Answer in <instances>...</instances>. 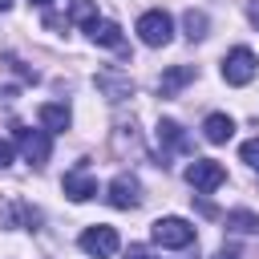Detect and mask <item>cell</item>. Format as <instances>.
<instances>
[{"label":"cell","instance_id":"12","mask_svg":"<svg viewBox=\"0 0 259 259\" xmlns=\"http://www.w3.org/2000/svg\"><path fill=\"white\" fill-rule=\"evenodd\" d=\"M36 117H40V125H45L49 134H61V130H69V121H73L69 105H61V101H45V105L36 109Z\"/></svg>","mask_w":259,"mask_h":259},{"label":"cell","instance_id":"18","mask_svg":"<svg viewBox=\"0 0 259 259\" xmlns=\"http://www.w3.org/2000/svg\"><path fill=\"white\" fill-rule=\"evenodd\" d=\"M69 20H77V24H93L97 20V4L93 0H73V8H69Z\"/></svg>","mask_w":259,"mask_h":259},{"label":"cell","instance_id":"9","mask_svg":"<svg viewBox=\"0 0 259 259\" xmlns=\"http://www.w3.org/2000/svg\"><path fill=\"white\" fill-rule=\"evenodd\" d=\"M154 134H158L162 158H166V154H186V150H190V138H186V130H182V125H178L174 117H162Z\"/></svg>","mask_w":259,"mask_h":259},{"label":"cell","instance_id":"20","mask_svg":"<svg viewBox=\"0 0 259 259\" xmlns=\"http://www.w3.org/2000/svg\"><path fill=\"white\" fill-rule=\"evenodd\" d=\"M239 158H243L247 166H255V170H259V138H251V142H243V146H239Z\"/></svg>","mask_w":259,"mask_h":259},{"label":"cell","instance_id":"5","mask_svg":"<svg viewBox=\"0 0 259 259\" xmlns=\"http://www.w3.org/2000/svg\"><path fill=\"white\" fill-rule=\"evenodd\" d=\"M186 182H190L198 194H210V190H219V186L227 182V166L214 162V158H194V162L186 166Z\"/></svg>","mask_w":259,"mask_h":259},{"label":"cell","instance_id":"19","mask_svg":"<svg viewBox=\"0 0 259 259\" xmlns=\"http://www.w3.org/2000/svg\"><path fill=\"white\" fill-rule=\"evenodd\" d=\"M0 61H4V65H8V69H12V73H20V77H24V81H28V85H36V69H28V65H24V61H20V57H16V53H4V57H0Z\"/></svg>","mask_w":259,"mask_h":259},{"label":"cell","instance_id":"14","mask_svg":"<svg viewBox=\"0 0 259 259\" xmlns=\"http://www.w3.org/2000/svg\"><path fill=\"white\" fill-rule=\"evenodd\" d=\"M231 134H235V121H231L227 113H210V117L202 121V138H206L210 146H223V142H231Z\"/></svg>","mask_w":259,"mask_h":259},{"label":"cell","instance_id":"24","mask_svg":"<svg viewBox=\"0 0 259 259\" xmlns=\"http://www.w3.org/2000/svg\"><path fill=\"white\" fill-rule=\"evenodd\" d=\"M247 16H251V20L259 24V0H251V8H247Z\"/></svg>","mask_w":259,"mask_h":259},{"label":"cell","instance_id":"7","mask_svg":"<svg viewBox=\"0 0 259 259\" xmlns=\"http://www.w3.org/2000/svg\"><path fill=\"white\" fill-rule=\"evenodd\" d=\"M105 198H109V206H117V210H134V206H142V182H138L134 174H117V178L109 182Z\"/></svg>","mask_w":259,"mask_h":259},{"label":"cell","instance_id":"26","mask_svg":"<svg viewBox=\"0 0 259 259\" xmlns=\"http://www.w3.org/2000/svg\"><path fill=\"white\" fill-rule=\"evenodd\" d=\"M32 4H36V8H49V4H53V0H32Z\"/></svg>","mask_w":259,"mask_h":259},{"label":"cell","instance_id":"8","mask_svg":"<svg viewBox=\"0 0 259 259\" xmlns=\"http://www.w3.org/2000/svg\"><path fill=\"white\" fill-rule=\"evenodd\" d=\"M93 85H97L109 101H130V97H134V81H130V73H121V69H97Z\"/></svg>","mask_w":259,"mask_h":259},{"label":"cell","instance_id":"23","mask_svg":"<svg viewBox=\"0 0 259 259\" xmlns=\"http://www.w3.org/2000/svg\"><path fill=\"white\" fill-rule=\"evenodd\" d=\"M210 259H239V255H235V251H231V247H223V251H214V255H210Z\"/></svg>","mask_w":259,"mask_h":259},{"label":"cell","instance_id":"15","mask_svg":"<svg viewBox=\"0 0 259 259\" xmlns=\"http://www.w3.org/2000/svg\"><path fill=\"white\" fill-rule=\"evenodd\" d=\"M4 223H24V231H36V227H40V210L28 206L24 198H12L8 210H4Z\"/></svg>","mask_w":259,"mask_h":259},{"label":"cell","instance_id":"16","mask_svg":"<svg viewBox=\"0 0 259 259\" xmlns=\"http://www.w3.org/2000/svg\"><path fill=\"white\" fill-rule=\"evenodd\" d=\"M223 223H227V231H235V235H255V231H259V214H255V210H231Z\"/></svg>","mask_w":259,"mask_h":259},{"label":"cell","instance_id":"10","mask_svg":"<svg viewBox=\"0 0 259 259\" xmlns=\"http://www.w3.org/2000/svg\"><path fill=\"white\" fill-rule=\"evenodd\" d=\"M61 186H65V194H69L73 202H89V198L97 194V178H93V174H89L85 166H77V170H69Z\"/></svg>","mask_w":259,"mask_h":259},{"label":"cell","instance_id":"1","mask_svg":"<svg viewBox=\"0 0 259 259\" xmlns=\"http://www.w3.org/2000/svg\"><path fill=\"white\" fill-rule=\"evenodd\" d=\"M150 239L158 243V247H170V251H186L198 235H194V227L186 223V219H178V214H166V219H158L154 227H150Z\"/></svg>","mask_w":259,"mask_h":259},{"label":"cell","instance_id":"13","mask_svg":"<svg viewBox=\"0 0 259 259\" xmlns=\"http://www.w3.org/2000/svg\"><path fill=\"white\" fill-rule=\"evenodd\" d=\"M194 81V65H174V69H166L162 77H158V93L162 97H174L182 85H190Z\"/></svg>","mask_w":259,"mask_h":259},{"label":"cell","instance_id":"3","mask_svg":"<svg viewBox=\"0 0 259 259\" xmlns=\"http://www.w3.org/2000/svg\"><path fill=\"white\" fill-rule=\"evenodd\" d=\"M255 73H259V61L247 45H235L223 57V81L227 85H247V81H255Z\"/></svg>","mask_w":259,"mask_h":259},{"label":"cell","instance_id":"22","mask_svg":"<svg viewBox=\"0 0 259 259\" xmlns=\"http://www.w3.org/2000/svg\"><path fill=\"white\" fill-rule=\"evenodd\" d=\"M125 259H154V255H150L146 247H130V251H125Z\"/></svg>","mask_w":259,"mask_h":259},{"label":"cell","instance_id":"17","mask_svg":"<svg viewBox=\"0 0 259 259\" xmlns=\"http://www.w3.org/2000/svg\"><path fill=\"white\" fill-rule=\"evenodd\" d=\"M182 28H186V40H202V36H206V12H198V8H186V16H182Z\"/></svg>","mask_w":259,"mask_h":259},{"label":"cell","instance_id":"11","mask_svg":"<svg viewBox=\"0 0 259 259\" xmlns=\"http://www.w3.org/2000/svg\"><path fill=\"white\" fill-rule=\"evenodd\" d=\"M85 32H89V40H93V45H105V49H117V53H125V36H121L117 20H93Z\"/></svg>","mask_w":259,"mask_h":259},{"label":"cell","instance_id":"2","mask_svg":"<svg viewBox=\"0 0 259 259\" xmlns=\"http://www.w3.org/2000/svg\"><path fill=\"white\" fill-rule=\"evenodd\" d=\"M138 36H142V45H150V49L170 45V36H174V20H170V12H162V8L142 12V16H138Z\"/></svg>","mask_w":259,"mask_h":259},{"label":"cell","instance_id":"25","mask_svg":"<svg viewBox=\"0 0 259 259\" xmlns=\"http://www.w3.org/2000/svg\"><path fill=\"white\" fill-rule=\"evenodd\" d=\"M8 8H12V0H0V12H8Z\"/></svg>","mask_w":259,"mask_h":259},{"label":"cell","instance_id":"21","mask_svg":"<svg viewBox=\"0 0 259 259\" xmlns=\"http://www.w3.org/2000/svg\"><path fill=\"white\" fill-rule=\"evenodd\" d=\"M8 162H12V142H4V138H0V170H4Z\"/></svg>","mask_w":259,"mask_h":259},{"label":"cell","instance_id":"4","mask_svg":"<svg viewBox=\"0 0 259 259\" xmlns=\"http://www.w3.org/2000/svg\"><path fill=\"white\" fill-rule=\"evenodd\" d=\"M12 138H16V146L24 150V158H28L32 166H45V162H49V154H53V138H49V130H28V125L12 121Z\"/></svg>","mask_w":259,"mask_h":259},{"label":"cell","instance_id":"6","mask_svg":"<svg viewBox=\"0 0 259 259\" xmlns=\"http://www.w3.org/2000/svg\"><path fill=\"white\" fill-rule=\"evenodd\" d=\"M117 231L113 227H105V223H97V227H85L81 231V251L85 255H93V259H109L113 251H117Z\"/></svg>","mask_w":259,"mask_h":259}]
</instances>
